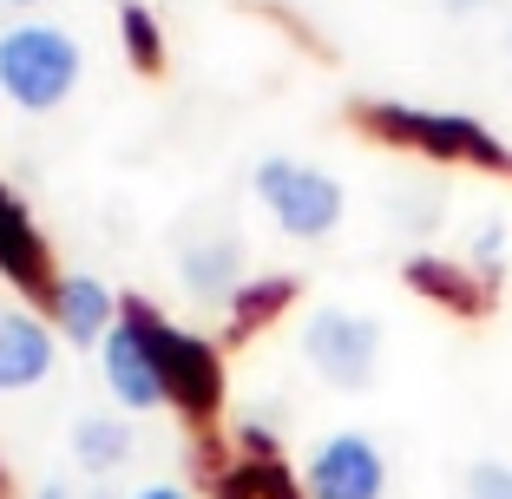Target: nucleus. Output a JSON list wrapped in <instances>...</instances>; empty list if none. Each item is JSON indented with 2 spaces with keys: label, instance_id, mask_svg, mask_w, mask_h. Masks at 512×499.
<instances>
[{
  "label": "nucleus",
  "instance_id": "15",
  "mask_svg": "<svg viewBox=\"0 0 512 499\" xmlns=\"http://www.w3.org/2000/svg\"><path fill=\"white\" fill-rule=\"evenodd\" d=\"M473 499H512V467H480L473 473Z\"/></svg>",
  "mask_w": 512,
  "mask_h": 499
},
{
  "label": "nucleus",
  "instance_id": "14",
  "mask_svg": "<svg viewBox=\"0 0 512 499\" xmlns=\"http://www.w3.org/2000/svg\"><path fill=\"white\" fill-rule=\"evenodd\" d=\"M256 296H237V322H256V316H270V309L289 303V283L276 276V283H250Z\"/></svg>",
  "mask_w": 512,
  "mask_h": 499
},
{
  "label": "nucleus",
  "instance_id": "18",
  "mask_svg": "<svg viewBox=\"0 0 512 499\" xmlns=\"http://www.w3.org/2000/svg\"><path fill=\"white\" fill-rule=\"evenodd\" d=\"M14 7H33V0H14Z\"/></svg>",
  "mask_w": 512,
  "mask_h": 499
},
{
  "label": "nucleus",
  "instance_id": "3",
  "mask_svg": "<svg viewBox=\"0 0 512 499\" xmlns=\"http://www.w3.org/2000/svg\"><path fill=\"white\" fill-rule=\"evenodd\" d=\"M256 191H263V204L276 211V224L289 237H329L342 224V184L329 171L289 165V158H263L256 165Z\"/></svg>",
  "mask_w": 512,
  "mask_h": 499
},
{
  "label": "nucleus",
  "instance_id": "13",
  "mask_svg": "<svg viewBox=\"0 0 512 499\" xmlns=\"http://www.w3.org/2000/svg\"><path fill=\"white\" fill-rule=\"evenodd\" d=\"M119 20H125V40H132V60H138V66H158V20H151V7L125 0Z\"/></svg>",
  "mask_w": 512,
  "mask_h": 499
},
{
  "label": "nucleus",
  "instance_id": "17",
  "mask_svg": "<svg viewBox=\"0 0 512 499\" xmlns=\"http://www.w3.org/2000/svg\"><path fill=\"white\" fill-rule=\"evenodd\" d=\"M40 499H66V493H60V486H46V493H40Z\"/></svg>",
  "mask_w": 512,
  "mask_h": 499
},
{
  "label": "nucleus",
  "instance_id": "11",
  "mask_svg": "<svg viewBox=\"0 0 512 499\" xmlns=\"http://www.w3.org/2000/svg\"><path fill=\"white\" fill-rule=\"evenodd\" d=\"M237 263H243L237 243H230V237H211V243H197V250H184V283H191L197 296H230Z\"/></svg>",
  "mask_w": 512,
  "mask_h": 499
},
{
  "label": "nucleus",
  "instance_id": "10",
  "mask_svg": "<svg viewBox=\"0 0 512 499\" xmlns=\"http://www.w3.org/2000/svg\"><path fill=\"white\" fill-rule=\"evenodd\" d=\"M0 276H14L20 289L46 283V243H40V230H33V217L20 211L14 191H0Z\"/></svg>",
  "mask_w": 512,
  "mask_h": 499
},
{
  "label": "nucleus",
  "instance_id": "1",
  "mask_svg": "<svg viewBox=\"0 0 512 499\" xmlns=\"http://www.w3.org/2000/svg\"><path fill=\"white\" fill-rule=\"evenodd\" d=\"M73 86H79V40L66 27L27 20V27L0 33V92H14V106L53 112Z\"/></svg>",
  "mask_w": 512,
  "mask_h": 499
},
{
  "label": "nucleus",
  "instance_id": "6",
  "mask_svg": "<svg viewBox=\"0 0 512 499\" xmlns=\"http://www.w3.org/2000/svg\"><path fill=\"white\" fill-rule=\"evenodd\" d=\"M381 486H388V467H381L368 434H335L309 460V493L316 499H381Z\"/></svg>",
  "mask_w": 512,
  "mask_h": 499
},
{
  "label": "nucleus",
  "instance_id": "4",
  "mask_svg": "<svg viewBox=\"0 0 512 499\" xmlns=\"http://www.w3.org/2000/svg\"><path fill=\"white\" fill-rule=\"evenodd\" d=\"M302 355H309V368L329 375L335 388H362L381 362V329L368 316H355V309H322V316H309V329H302Z\"/></svg>",
  "mask_w": 512,
  "mask_h": 499
},
{
  "label": "nucleus",
  "instance_id": "9",
  "mask_svg": "<svg viewBox=\"0 0 512 499\" xmlns=\"http://www.w3.org/2000/svg\"><path fill=\"white\" fill-rule=\"evenodd\" d=\"M46 368H53V335L33 316H0V394L46 381Z\"/></svg>",
  "mask_w": 512,
  "mask_h": 499
},
{
  "label": "nucleus",
  "instance_id": "5",
  "mask_svg": "<svg viewBox=\"0 0 512 499\" xmlns=\"http://www.w3.org/2000/svg\"><path fill=\"white\" fill-rule=\"evenodd\" d=\"M375 125H388V138H407L421 152L440 158H480V165H506L493 138L480 132L473 119H453V112H414V106H375Z\"/></svg>",
  "mask_w": 512,
  "mask_h": 499
},
{
  "label": "nucleus",
  "instance_id": "7",
  "mask_svg": "<svg viewBox=\"0 0 512 499\" xmlns=\"http://www.w3.org/2000/svg\"><path fill=\"white\" fill-rule=\"evenodd\" d=\"M99 355H106V381H112V394H119L125 408H158V401H165L158 362H151V348H145V335H138L132 316L99 342Z\"/></svg>",
  "mask_w": 512,
  "mask_h": 499
},
{
  "label": "nucleus",
  "instance_id": "2",
  "mask_svg": "<svg viewBox=\"0 0 512 499\" xmlns=\"http://www.w3.org/2000/svg\"><path fill=\"white\" fill-rule=\"evenodd\" d=\"M125 316L138 322V335H145V348H151V362H158V381H165V394H178L184 408H211L217 401V355H211V342H197V335H184V329H171L165 316L151 303H125Z\"/></svg>",
  "mask_w": 512,
  "mask_h": 499
},
{
  "label": "nucleus",
  "instance_id": "8",
  "mask_svg": "<svg viewBox=\"0 0 512 499\" xmlns=\"http://www.w3.org/2000/svg\"><path fill=\"white\" fill-rule=\"evenodd\" d=\"M53 316H60L66 342H106L112 322H119V303L99 276H60L53 283Z\"/></svg>",
  "mask_w": 512,
  "mask_h": 499
},
{
  "label": "nucleus",
  "instance_id": "16",
  "mask_svg": "<svg viewBox=\"0 0 512 499\" xmlns=\"http://www.w3.org/2000/svg\"><path fill=\"white\" fill-rule=\"evenodd\" d=\"M138 499H184V493H178V486H145Z\"/></svg>",
  "mask_w": 512,
  "mask_h": 499
},
{
  "label": "nucleus",
  "instance_id": "12",
  "mask_svg": "<svg viewBox=\"0 0 512 499\" xmlns=\"http://www.w3.org/2000/svg\"><path fill=\"white\" fill-rule=\"evenodd\" d=\"M125 447H132V440H125V427L112 421V414H86V421L73 427V454H79L86 473H112L125 460Z\"/></svg>",
  "mask_w": 512,
  "mask_h": 499
}]
</instances>
